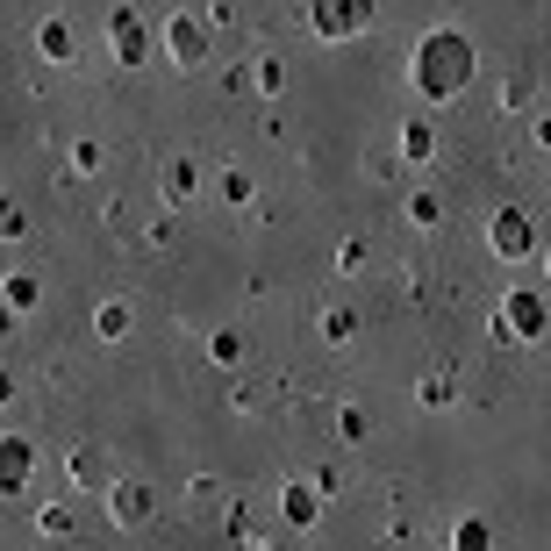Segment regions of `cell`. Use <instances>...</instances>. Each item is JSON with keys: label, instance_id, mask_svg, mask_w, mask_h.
Returning a JSON list of instances; mask_svg holds the SVG:
<instances>
[{"label": "cell", "instance_id": "1", "mask_svg": "<svg viewBox=\"0 0 551 551\" xmlns=\"http://www.w3.org/2000/svg\"><path fill=\"white\" fill-rule=\"evenodd\" d=\"M458 544H466V551H487V530H480V523H466V537H458Z\"/></svg>", "mask_w": 551, "mask_h": 551}]
</instances>
